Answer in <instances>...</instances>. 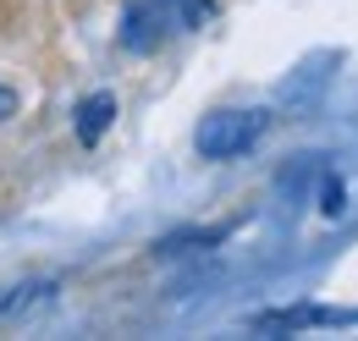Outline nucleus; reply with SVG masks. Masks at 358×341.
Returning a JSON list of instances; mask_svg holds the SVG:
<instances>
[{"mask_svg":"<svg viewBox=\"0 0 358 341\" xmlns=\"http://www.w3.org/2000/svg\"><path fill=\"white\" fill-rule=\"evenodd\" d=\"M265 127H270L265 110H215V116L199 122L193 143H199L204 160H237V154H248L265 138Z\"/></svg>","mask_w":358,"mask_h":341,"instance_id":"nucleus-1","label":"nucleus"},{"mask_svg":"<svg viewBox=\"0 0 358 341\" xmlns=\"http://www.w3.org/2000/svg\"><path fill=\"white\" fill-rule=\"evenodd\" d=\"M309 325H358V308H265L254 314V331H309Z\"/></svg>","mask_w":358,"mask_h":341,"instance_id":"nucleus-2","label":"nucleus"},{"mask_svg":"<svg viewBox=\"0 0 358 341\" xmlns=\"http://www.w3.org/2000/svg\"><path fill=\"white\" fill-rule=\"evenodd\" d=\"M166 34V11H160V0H127L122 6V44L133 50V55H149L155 44Z\"/></svg>","mask_w":358,"mask_h":341,"instance_id":"nucleus-3","label":"nucleus"},{"mask_svg":"<svg viewBox=\"0 0 358 341\" xmlns=\"http://www.w3.org/2000/svg\"><path fill=\"white\" fill-rule=\"evenodd\" d=\"M110 122H116V94H89V99L78 105V138H83V143H99Z\"/></svg>","mask_w":358,"mask_h":341,"instance_id":"nucleus-4","label":"nucleus"},{"mask_svg":"<svg viewBox=\"0 0 358 341\" xmlns=\"http://www.w3.org/2000/svg\"><path fill=\"white\" fill-rule=\"evenodd\" d=\"M331 61H336V55H314L309 66H303V78L281 88V99H287L292 110H303V105H314V99H320V88H325V78H331V72H325Z\"/></svg>","mask_w":358,"mask_h":341,"instance_id":"nucleus-5","label":"nucleus"},{"mask_svg":"<svg viewBox=\"0 0 358 341\" xmlns=\"http://www.w3.org/2000/svg\"><path fill=\"white\" fill-rule=\"evenodd\" d=\"M50 298H55V281H28V286H11V292L0 298V319H22V314L45 308Z\"/></svg>","mask_w":358,"mask_h":341,"instance_id":"nucleus-6","label":"nucleus"},{"mask_svg":"<svg viewBox=\"0 0 358 341\" xmlns=\"http://www.w3.org/2000/svg\"><path fill=\"white\" fill-rule=\"evenodd\" d=\"M342 210H348V187H342V176L320 170V215H325V220H336Z\"/></svg>","mask_w":358,"mask_h":341,"instance_id":"nucleus-7","label":"nucleus"},{"mask_svg":"<svg viewBox=\"0 0 358 341\" xmlns=\"http://www.w3.org/2000/svg\"><path fill=\"white\" fill-rule=\"evenodd\" d=\"M11 116H17V88L0 78V122H11Z\"/></svg>","mask_w":358,"mask_h":341,"instance_id":"nucleus-8","label":"nucleus"}]
</instances>
